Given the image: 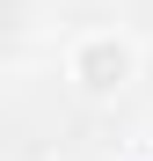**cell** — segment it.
Here are the masks:
<instances>
[{
    "mask_svg": "<svg viewBox=\"0 0 153 161\" xmlns=\"http://www.w3.org/2000/svg\"><path fill=\"white\" fill-rule=\"evenodd\" d=\"M59 73H66V88L80 103H124L139 88V73H146V44L131 30H117V22H88V30L66 37Z\"/></svg>",
    "mask_w": 153,
    "mask_h": 161,
    "instance_id": "1",
    "label": "cell"
}]
</instances>
